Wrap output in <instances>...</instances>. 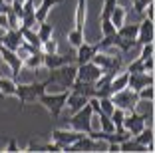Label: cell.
Segmentation results:
<instances>
[{
  "label": "cell",
  "instance_id": "obj_1",
  "mask_svg": "<svg viewBox=\"0 0 155 153\" xmlns=\"http://www.w3.org/2000/svg\"><path fill=\"white\" fill-rule=\"evenodd\" d=\"M52 84H56V74H52V76L44 81H34V84H24V86L16 81V95H14V98H18L22 105L32 104V101H36Z\"/></svg>",
  "mask_w": 155,
  "mask_h": 153
},
{
  "label": "cell",
  "instance_id": "obj_2",
  "mask_svg": "<svg viewBox=\"0 0 155 153\" xmlns=\"http://www.w3.org/2000/svg\"><path fill=\"white\" fill-rule=\"evenodd\" d=\"M91 62L101 70V74L115 76L117 72H121V70H123L125 58H123V54L119 52V50H117V54H111V50H107V52H97V54L91 58Z\"/></svg>",
  "mask_w": 155,
  "mask_h": 153
},
{
  "label": "cell",
  "instance_id": "obj_3",
  "mask_svg": "<svg viewBox=\"0 0 155 153\" xmlns=\"http://www.w3.org/2000/svg\"><path fill=\"white\" fill-rule=\"evenodd\" d=\"M68 94H70V90H60V91H56V94H46L44 91L36 101H40V104L50 111V115L54 117V119H58V117L62 115V111H64V108H66Z\"/></svg>",
  "mask_w": 155,
  "mask_h": 153
},
{
  "label": "cell",
  "instance_id": "obj_4",
  "mask_svg": "<svg viewBox=\"0 0 155 153\" xmlns=\"http://www.w3.org/2000/svg\"><path fill=\"white\" fill-rule=\"evenodd\" d=\"M84 24H86V0H78L76 26H74V30L68 32V42L74 46V48H78V46L86 40V36H84Z\"/></svg>",
  "mask_w": 155,
  "mask_h": 153
},
{
  "label": "cell",
  "instance_id": "obj_5",
  "mask_svg": "<svg viewBox=\"0 0 155 153\" xmlns=\"http://www.w3.org/2000/svg\"><path fill=\"white\" fill-rule=\"evenodd\" d=\"M111 101H114L115 108L123 109L125 113L137 109V104H141V101H139V98H137V91L129 90V88H125V90H121V91H115V94H111Z\"/></svg>",
  "mask_w": 155,
  "mask_h": 153
},
{
  "label": "cell",
  "instance_id": "obj_6",
  "mask_svg": "<svg viewBox=\"0 0 155 153\" xmlns=\"http://www.w3.org/2000/svg\"><path fill=\"white\" fill-rule=\"evenodd\" d=\"M91 108L90 104H86L82 109H78L76 113H72L68 119L70 127L72 129H78V131H82V133H87V131H91L94 127H91Z\"/></svg>",
  "mask_w": 155,
  "mask_h": 153
},
{
  "label": "cell",
  "instance_id": "obj_7",
  "mask_svg": "<svg viewBox=\"0 0 155 153\" xmlns=\"http://www.w3.org/2000/svg\"><path fill=\"white\" fill-rule=\"evenodd\" d=\"M56 74V84H60V90H70L78 76V66L76 64H66V66L58 68V70H52Z\"/></svg>",
  "mask_w": 155,
  "mask_h": 153
},
{
  "label": "cell",
  "instance_id": "obj_8",
  "mask_svg": "<svg viewBox=\"0 0 155 153\" xmlns=\"http://www.w3.org/2000/svg\"><path fill=\"white\" fill-rule=\"evenodd\" d=\"M145 125H147V113H139L137 109L125 113V117H123V127L131 135H137Z\"/></svg>",
  "mask_w": 155,
  "mask_h": 153
},
{
  "label": "cell",
  "instance_id": "obj_9",
  "mask_svg": "<svg viewBox=\"0 0 155 153\" xmlns=\"http://www.w3.org/2000/svg\"><path fill=\"white\" fill-rule=\"evenodd\" d=\"M82 135H84L82 131L72 129V127H68V129H54V133H52V141L60 143L62 147H64V151H66V149H68L72 143H76Z\"/></svg>",
  "mask_w": 155,
  "mask_h": 153
},
{
  "label": "cell",
  "instance_id": "obj_10",
  "mask_svg": "<svg viewBox=\"0 0 155 153\" xmlns=\"http://www.w3.org/2000/svg\"><path fill=\"white\" fill-rule=\"evenodd\" d=\"M0 56H2V60H4V64L12 70L14 74V81H18V76H20V70H22V60H20V56L14 52V50L6 48V46L0 44Z\"/></svg>",
  "mask_w": 155,
  "mask_h": 153
},
{
  "label": "cell",
  "instance_id": "obj_11",
  "mask_svg": "<svg viewBox=\"0 0 155 153\" xmlns=\"http://www.w3.org/2000/svg\"><path fill=\"white\" fill-rule=\"evenodd\" d=\"M97 52H100V50H97L96 44H90V42L84 40L82 44L76 48V58H74V64H76V66H82V64H86V62H91V58H94Z\"/></svg>",
  "mask_w": 155,
  "mask_h": 153
},
{
  "label": "cell",
  "instance_id": "obj_12",
  "mask_svg": "<svg viewBox=\"0 0 155 153\" xmlns=\"http://www.w3.org/2000/svg\"><path fill=\"white\" fill-rule=\"evenodd\" d=\"M74 58H70V56H62V54H44L42 52V68H46L48 72H52V70H58V68L66 66V64H72Z\"/></svg>",
  "mask_w": 155,
  "mask_h": 153
},
{
  "label": "cell",
  "instance_id": "obj_13",
  "mask_svg": "<svg viewBox=\"0 0 155 153\" xmlns=\"http://www.w3.org/2000/svg\"><path fill=\"white\" fill-rule=\"evenodd\" d=\"M100 76H101V70L94 62H86V64H82V66H78V76H76V80H82V81H90V84H94V81H96Z\"/></svg>",
  "mask_w": 155,
  "mask_h": 153
},
{
  "label": "cell",
  "instance_id": "obj_14",
  "mask_svg": "<svg viewBox=\"0 0 155 153\" xmlns=\"http://www.w3.org/2000/svg\"><path fill=\"white\" fill-rule=\"evenodd\" d=\"M101 147V141L97 139H91L87 133H84L80 139L76 141V143H72L66 151H97V149Z\"/></svg>",
  "mask_w": 155,
  "mask_h": 153
},
{
  "label": "cell",
  "instance_id": "obj_15",
  "mask_svg": "<svg viewBox=\"0 0 155 153\" xmlns=\"http://www.w3.org/2000/svg\"><path fill=\"white\" fill-rule=\"evenodd\" d=\"M149 84H153V74H147V72L129 74L127 78V88L133 91H139L143 86H149Z\"/></svg>",
  "mask_w": 155,
  "mask_h": 153
},
{
  "label": "cell",
  "instance_id": "obj_16",
  "mask_svg": "<svg viewBox=\"0 0 155 153\" xmlns=\"http://www.w3.org/2000/svg\"><path fill=\"white\" fill-rule=\"evenodd\" d=\"M135 42L137 44H149V42H153V20L143 18L139 22V30H137Z\"/></svg>",
  "mask_w": 155,
  "mask_h": 153
},
{
  "label": "cell",
  "instance_id": "obj_17",
  "mask_svg": "<svg viewBox=\"0 0 155 153\" xmlns=\"http://www.w3.org/2000/svg\"><path fill=\"white\" fill-rule=\"evenodd\" d=\"M0 44L16 52L18 46L22 44V34H20V30H4L2 36H0Z\"/></svg>",
  "mask_w": 155,
  "mask_h": 153
},
{
  "label": "cell",
  "instance_id": "obj_18",
  "mask_svg": "<svg viewBox=\"0 0 155 153\" xmlns=\"http://www.w3.org/2000/svg\"><path fill=\"white\" fill-rule=\"evenodd\" d=\"M87 99H90V98H86V95H82V94H74V91H70L68 99H66V108L64 109H68L70 115H72V113H76L78 109H82L84 105L87 104Z\"/></svg>",
  "mask_w": 155,
  "mask_h": 153
},
{
  "label": "cell",
  "instance_id": "obj_19",
  "mask_svg": "<svg viewBox=\"0 0 155 153\" xmlns=\"http://www.w3.org/2000/svg\"><path fill=\"white\" fill-rule=\"evenodd\" d=\"M131 137L137 141V143L145 145L149 153H153V149H155V147H153V129H151V125H145L137 135H131Z\"/></svg>",
  "mask_w": 155,
  "mask_h": 153
},
{
  "label": "cell",
  "instance_id": "obj_20",
  "mask_svg": "<svg viewBox=\"0 0 155 153\" xmlns=\"http://www.w3.org/2000/svg\"><path fill=\"white\" fill-rule=\"evenodd\" d=\"M60 2H62V0H40V4H38V8H36V18H38V22H42V20L48 18L50 10L54 8L56 4H60Z\"/></svg>",
  "mask_w": 155,
  "mask_h": 153
},
{
  "label": "cell",
  "instance_id": "obj_21",
  "mask_svg": "<svg viewBox=\"0 0 155 153\" xmlns=\"http://www.w3.org/2000/svg\"><path fill=\"white\" fill-rule=\"evenodd\" d=\"M36 34H38V38H40V42L44 44L46 40L54 38V24H50L48 20H42V22H38V26H36Z\"/></svg>",
  "mask_w": 155,
  "mask_h": 153
},
{
  "label": "cell",
  "instance_id": "obj_22",
  "mask_svg": "<svg viewBox=\"0 0 155 153\" xmlns=\"http://www.w3.org/2000/svg\"><path fill=\"white\" fill-rule=\"evenodd\" d=\"M127 78H129V74L127 72H117L114 78H111V81H110V88H111V94H115V91H121V90H125L127 88Z\"/></svg>",
  "mask_w": 155,
  "mask_h": 153
},
{
  "label": "cell",
  "instance_id": "obj_23",
  "mask_svg": "<svg viewBox=\"0 0 155 153\" xmlns=\"http://www.w3.org/2000/svg\"><path fill=\"white\" fill-rule=\"evenodd\" d=\"M137 30H139V24H135V22L133 24H125L123 22L115 32H117L121 38H125V40H135L137 38Z\"/></svg>",
  "mask_w": 155,
  "mask_h": 153
},
{
  "label": "cell",
  "instance_id": "obj_24",
  "mask_svg": "<svg viewBox=\"0 0 155 153\" xmlns=\"http://www.w3.org/2000/svg\"><path fill=\"white\" fill-rule=\"evenodd\" d=\"M18 30H20V34H22L24 42H28V44H32V46H36V48L42 50V42L36 34V28H18Z\"/></svg>",
  "mask_w": 155,
  "mask_h": 153
},
{
  "label": "cell",
  "instance_id": "obj_25",
  "mask_svg": "<svg viewBox=\"0 0 155 153\" xmlns=\"http://www.w3.org/2000/svg\"><path fill=\"white\" fill-rule=\"evenodd\" d=\"M125 18H127V10L123 8V6H119V2H117V6L114 8V12L110 14V22L115 26V30H117L119 26H121L123 22H125Z\"/></svg>",
  "mask_w": 155,
  "mask_h": 153
},
{
  "label": "cell",
  "instance_id": "obj_26",
  "mask_svg": "<svg viewBox=\"0 0 155 153\" xmlns=\"http://www.w3.org/2000/svg\"><path fill=\"white\" fill-rule=\"evenodd\" d=\"M0 94L14 98V95H16V81L6 78V76H0Z\"/></svg>",
  "mask_w": 155,
  "mask_h": 153
},
{
  "label": "cell",
  "instance_id": "obj_27",
  "mask_svg": "<svg viewBox=\"0 0 155 153\" xmlns=\"http://www.w3.org/2000/svg\"><path fill=\"white\" fill-rule=\"evenodd\" d=\"M24 68H28V70H38V68H42V52H36V54H30L26 60L22 62Z\"/></svg>",
  "mask_w": 155,
  "mask_h": 153
},
{
  "label": "cell",
  "instance_id": "obj_28",
  "mask_svg": "<svg viewBox=\"0 0 155 153\" xmlns=\"http://www.w3.org/2000/svg\"><path fill=\"white\" fill-rule=\"evenodd\" d=\"M153 95H155V88L153 84H149V86H143L141 90L137 91V98H139V101H153Z\"/></svg>",
  "mask_w": 155,
  "mask_h": 153
},
{
  "label": "cell",
  "instance_id": "obj_29",
  "mask_svg": "<svg viewBox=\"0 0 155 153\" xmlns=\"http://www.w3.org/2000/svg\"><path fill=\"white\" fill-rule=\"evenodd\" d=\"M97 117H100V129L101 131H115V125H114V121H111V117L107 115V113H104V111H100L97 113Z\"/></svg>",
  "mask_w": 155,
  "mask_h": 153
},
{
  "label": "cell",
  "instance_id": "obj_30",
  "mask_svg": "<svg viewBox=\"0 0 155 153\" xmlns=\"http://www.w3.org/2000/svg\"><path fill=\"white\" fill-rule=\"evenodd\" d=\"M110 117H111V121H114V125H115V131H117V129H125V127H123V117H125V111H123V109L114 108V111L110 113Z\"/></svg>",
  "mask_w": 155,
  "mask_h": 153
},
{
  "label": "cell",
  "instance_id": "obj_31",
  "mask_svg": "<svg viewBox=\"0 0 155 153\" xmlns=\"http://www.w3.org/2000/svg\"><path fill=\"white\" fill-rule=\"evenodd\" d=\"M125 72H127V74H139V72H143V60L141 58L131 60V62L125 66Z\"/></svg>",
  "mask_w": 155,
  "mask_h": 153
},
{
  "label": "cell",
  "instance_id": "obj_32",
  "mask_svg": "<svg viewBox=\"0 0 155 153\" xmlns=\"http://www.w3.org/2000/svg\"><path fill=\"white\" fill-rule=\"evenodd\" d=\"M100 30H101V36H111V34H115V26L110 22V18L100 20Z\"/></svg>",
  "mask_w": 155,
  "mask_h": 153
},
{
  "label": "cell",
  "instance_id": "obj_33",
  "mask_svg": "<svg viewBox=\"0 0 155 153\" xmlns=\"http://www.w3.org/2000/svg\"><path fill=\"white\" fill-rule=\"evenodd\" d=\"M42 52H44V54H56V52H58V42H56V38L46 40L44 44H42Z\"/></svg>",
  "mask_w": 155,
  "mask_h": 153
},
{
  "label": "cell",
  "instance_id": "obj_34",
  "mask_svg": "<svg viewBox=\"0 0 155 153\" xmlns=\"http://www.w3.org/2000/svg\"><path fill=\"white\" fill-rule=\"evenodd\" d=\"M153 0H131V6H133V10H135L137 14H141L143 16V10H145V6L147 4H151Z\"/></svg>",
  "mask_w": 155,
  "mask_h": 153
},
{
  "label": "cell",
  "instance_id": "obj_35",
  "mask_svg": "<svg viewBox=\"0 0 155 153\" xmlns=\"http://www.w3.org/2000/svg\"><path fill=\"white\" fill-rule=\"evenodd\" d=\"M141 60H147V58H153V42L149 44H141Z\"/></svg>",
  "mask_w": 155,
  "mask_h": 153
},
{
  "label": "cell",
  "instance_id": "obj_36",
  "mask_svg": "<svg viewBox=\"0 0 155 153\" xmlns=\"http://www.w3.org/2000/svg\"><path fill=\"white\" fill-rule=\"evenodd\" d=\"M6 151H10V153H14V151H22V149L18 147V141L14 139V137H10L8 141H6Z\"/></svg>",
  "mask_w": 155,
  "mask_h": 153
},
{
  "label": "cell",
  "instance_id": "obj_37",
  "mask_svg": "<svg viewBox=\"0 0 155 153\" xmlns=\"http://www.w3.org/2000/svg\"><path fill=\"white\" fill-rule=\"evenodd\" d=\"M107 151H111V153L119 151V143H107Z\"/></svg>",
  "mask_w": 155,
  "mask_h": 153
},
{
  "label": "cell",
  "instance_id": "obj_38",
  "mask_svg": "<svg viewBox=\"0 0 155 153\" xmlns=\"http://www.w3.org/2000/svg\"><path fill=\"white\" fill-rule=\"evenodd\" d=\"M2 66H4V60H2V56H0V70H2Z\"/></svg>",
  "mask_w": 155,
  "mask_h": 153
}]
</instances>
